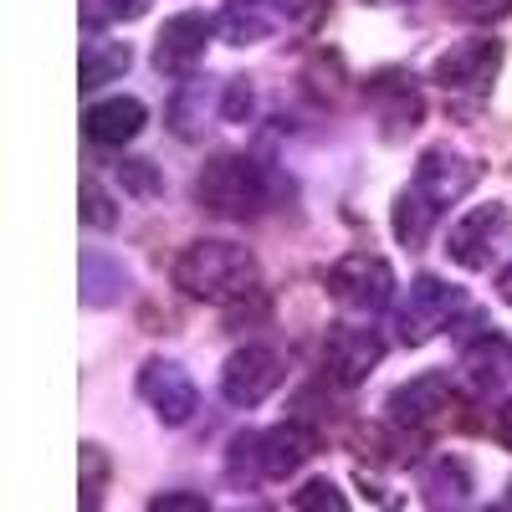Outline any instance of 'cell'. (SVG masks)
Wrapping results in <instances>:
<instances>
[{"instance_id": "1", "label": "cell", "mask_w": 512, "mask_h": 512, "mask_svg": "<svg viewBox=\"0 0 512 512\" xmlns=\"http://www.w3.org/2000/svg\"><path fill=\"white\" fill-rule=\"evenodd\" d=\"M175 287L195 303H226V297H241L251 292L256 282V256L236 241H190L175 267H169Z\"/></svg>"}, {"instance_id": "2", "label": "cell", "mask_w": 512, "mask_h": 512, "mask_svg": "<svg viewBox=\"0 0 512 512\" xmlns=\"http://www.w3.org/2000/svg\"><path fill=\"white\" fill-rule=\"evenodd\" d=\"M267 190L272 185L262 175V164L246 154H216L195 180V200L210 216H256L267 205Z\"/></svg>"}, {"instance_id": "3", "label": "cell", "mask_w": 512, "mask_h": 512, "mask_svg": "<svg viewBox=\"0 0 512 512\" xmlns=\"http://www.w3.org/2000/svg\"><path fill=\"white\" fill-rule=\"evenodd\" d=\"M328 297L349 313H379L395 297V272L374 251H349L328 267Z\"/></svg>"}, {"instance_id": "4", "label": "cell", "mask_w": 512, "mask_h": 512, "mask_svg": "<svg viewBox=\"0 0 512 512\" xmlns=\"http://www.w3.org/2000/svg\"><path fill=\"white\" fill-rule=\"evenodd\" d=\"M461 308H466V297H461L451 282H441V277H415V282L405 287V297H400L395 338H400L405 349H415V344H425V338H436Z\"/></svg>"}, {"instance_id": "5", "label": "cell", "mask_w": 512, "mask_h": 512, "mask_svg": "<svg viewBox=\"0 0 512 512\" xmlns=\"http://www.w3.org/2000/svg\"><path fill=\"white\" fill-rule=\"evenodd\" d=\"M502 72V41L497 36H466L436 57V82L446 93H487Z\"/></svg>"}, {"instance_id": "6", "label": "cell", "mask_w": 512, "mask_h": 512, "mask_svg": "<svg viewBox=\"0 0 512 512\" xmlns=\"http://www.w3.org/2000/svg\"><path fill=\"white\" fill-rule=\"evenodd\" d=\"M277 384H282V354L267 349V344H246L226 359L221 369V395L236 405V410H256L262 400L277 395Z\"/></svg>"}, {"instance_id": "7", "label": "cell", "mask_w": 512, "mask_h": 512, "mask_svg": "<svg viewBox=\"0 0 512 512\" xmlns=\"http://www.w3.org/2000/svg\"><path fill=\"white\" fill-rule=\"evenodd\" d=\"M139 400L164 420V425H185L200 410V390L175 359H144L139 364Z\"/></svg>"}, {"instance_id": "8", "label": "cell", "mask_w": 512, "mask_h": 512, "mask_svg": "<svg viewBox=\"0 0 512 512\" xmlns=\"http://www.w3.org/2000/svg\"><path fill=\"white\" fill-rule=\"evenodd\" d=\"M482 180V164L477 159H466L461 149H451V144H436V149H425L420 154V164H415V190L431 200V205H456L461 195H472V185Z\"/></svg>"}, {"instance_id": "9", "label": "cell", "mask_w": 512, "mask_h": 512, "mask_svg": "<svg viewBox=\"0 0 512 512\" xmlns=\"http://www.w3.org/2000/svg\"><path fill=\"white\" fill-rule=\"evenodd\" d=\"M384 410H390L400 431H431V425H441L456 410V390L446 374H415L384 400Z\"/></svg>"}, {"instance_id": "10", "label": "cell", "mask_w": 512, "mask_h": 512, "mask_svg": "<svg viewBox=\"0 0 512 512\" xmlns=\"http://www.w3.org/2000/svg\"><path fill=\"white\" fill-rule=\"evenodd\" d=\"M313 456H318V431L303 420H282L272 431L251 436V461L267 482H287L297 466H308Z\"/></svg>"}, {"instance_id": "11", "label": "cell", "mask_w": 512, "mask_h": 512, "mask_svg": "<svg viewBox=\"0 0 512 512\" xmlns=\"http://www.w3.org/2000/svg\"><path fill=\"white\" fill-rule=\"evenodd\" d=\"M512 231V216H507V205H477L472 216H461L456 226H451V236H446V246H451V262L456 267H466V272H482L492 256H497V246H502V236Z\"/></svg>"}, {"instance_id": "12", "label": "cell", "mask_w": 512, "mask_h": 512, "mask_svg": "<svg viewBox=\"0 0 512 512\" xmlns=\"http://www.w3.org/2000/svg\"><path fill=\"white\" fill-rule=\"evenodd\" d=\"M364 103L374 108V118L384 123V139H405L410 128L420 123L425 103H420V88L410 72H374L364 82Z\"/></svg>"}, {"instance_id": "13", "label": "cell", "mask_w": 512, "mask_h": 512, "mask_svg": "<svg viewBox=\"0 0 512 512\" xmlns=\"http://www.w3.org/2000/svg\"><path fill=\"white\" fill-rule=\"evenodd\" d=\"M205 41H210V16L200 11H180L169 16L154 36V72L164 77H190L205 57Z\"/></svg>"}, {"instance_id": "14", "label": "cell", "mask_w": 512, "mask_h": 512, "mask_svg": "<svg viewBox=\"0 0 512 512\" xmlns=\"http://www.w3.org/2000/svg\"><path fill=\"white\" fill-rule=\"evenodd\" d=\"M384 344L369 333V328H333L328 344H323V369L333 384H344V390H354V384H364L379 364Z\"/></svg>"}, {"instance_id": "15", "label": "cell", "mask_w": 512, "mask_h": 512, "mask_svg": "<svg viewBox=\"0 0 512 512\" xmlns=\"http://www.w3.org/2000/svg\"><path fill=\"white\" fill-rule=\"evenodd\" d=\"M144 123H149V108L139 98H103V103H93L88 113H82V134H88L93 144L118 149L128 139H139Z\"/></svg>"}, {"instance_id": "16", "label": "cell", "mask_w": 512, "mask_h": 512, "mask_svg": "<svg viewBox=\"0 0 512 512\" xmlns=\"http://www.w3.org/2000/svg\"><path fill=\"white\" fill-rule=\"evenodd\" d=\"M277 21H282V11L272 0H226L216 16V31L231 47H256V41H267L277 31Z\"/></svg>"}, {"instance_id": "17", "label": "cell", "mask_w": 512, "mask_h": 512, "mask_svg": "<svg viewBox=\"0 0 512 512\" xmlns=\"http://www.w3.org/2000/svg\"><path fill=\"white\" fill-rule=\"evenodd\" d=\"M461 359H466V374H472L477 390H497V384L512 379V344L502 333H477L472 344H461Z\"/></svg>"}, {"instance_id": "18", "label": "cell", "mask_w": 512, "mask_h": 512, "mask_svg": "<svg viewBox=\"0 0 512 512\" xmlns=\"http://www.w3.org/2000/svg\"><path fill=\"white\" fill-rule=\"evenodd\" d=\"M128 292V272L113 262L108 251H82V303L88 308H108V303H118V297Z\"/></svg>"}, {"instance_id": "19", "label": "cell", "mask_w": 512, "mask_h": 512, "mask_svg": "<svg viewBox=\"0 0 512 512\" xmlns=\"http://www.w3.org/2000/svg\"><path fill=\"white\" fill-rule=\"evenodd\" d=\"M128 72V47L123 41H82V57H77V88L93 93L103 82Z\"/></svg>"}, {"instance_id": "20", "label": "cell", "mask_w": 512, "mask_h": 512, "mask_svg": "<svg viewBox=\"0 0 512 512\" xmlns=\"http://www.w3.org/2000/svg\"><path fill=\"white\" fill-rule=\"evenodd\" d=\"M436 221H441V205H431L415 185L395 200V236H400V246H405V251H420Z\"/></svg>"}, {"instance_id": "21", "label": "cell", "mask_w": 512, "mask_h": 512, "mask_svg": "<svg viewBox=\"0 0 512 512\" xmlns=\"http://www.w3.org/2000/svg\"><path fill=\"white\" fill-rule=\"evenodd\" d=\"M466 492H472V472L456 456H441L425 466V502L431 507H456V502H466Z\"/></svg>"}, {"instance_id": "22", "label": "cell", "mask_w": 512, "mask_h": 512, "mask_svg": "<svg viewBox=\"0 0 512 512\" xmlns=\"http://www.w3.org/2000/svg\"><path fill=\"white\" fill-rule=\"evenodd\" d=\"M77 466H82V507H98V492H103V482L113 477V456L88 441V446L77 451Z\"/></svg>"}, {"instance_id": "23", "label": "cell", "mask_w": 512, "mask_h": 512, "mask_svg": "<svg viewBox=\"0 0 512 512\" xmlns=\"http://www.w3.org/2000/svg\"><path fill=\"white\" fill-rule=\"evenodd\" d=\"M292 507H297V512H349V497L338 492L328 477H318V482H308L303 492H292Z\"/></svg>"}, {"instance_id": "24", "label": "cell", "mask_w": 512, "mask_h": 512, "mask_svg": "<svg viewBox=\"0 0 512 512\" xmlns=\"http://www.w3.org/2000/svg\"><path fill=\"white\" fill-rule=\"evenodd\" d=\"M118 221V210L108 205V195L98 190V180H82V226H93V231H108Z\"/></svg>"}, {"instance_id": "25", "label": "cell", "mask_w": 512, "mask_h": 512, "mask_svg": "<svg viewBox=\"0 0 512 512\" xmlns=\"http://www.w3.org/2000/svg\"><path fill=\"white\" fill-rule=\"evenodd\" d=\"M282 16L292 21L297 36H313L328 21V0H282Z\"/></svg>"}, {"instance_id": "26", "label": "cell", "mask_w": 512, "mask_h": 512, "mask_svg": "<svg viewBox=\"0 0 512 512\" xmlns=\"http://www.w3.org/2000/svg\"><path fill=\"white\" fill-rule=\"evenodd\" d=\"M118 180H123L128 190H134V195H144V200L164 190V180H159V169H154L149 159H123V164H118Z\"/></svg>"}, {"instance_id": "27", "label": "cell", "mask_w": 512, "mask_h": 512, "mask_svg": "<svg viewBox=\"0 0 512 512\" xmlns=\"http://www.w3.org/2000/svg\"><path fill=\"white\" fill-rule=\"evenodd\" d=\"M251 113V77H226L221 88V118L226 123H241Z\"/></svg>"}, {"instance_id": "28", "label": "cell", "mask_w": 512, "mask_h": 512, "mask_svg": "<svg viewBox=\"0 0 512 512\" xmlns=\"http://www.w3.org/2000/svg\"><path fill=\"white\" fill-rule=\"evenodd\" d=\"M210 502L200 497V492H159V497H149V512H205Z\"/></svg>"}, {"instance_id": "29", "label": "cell", "mask_w": 512, "mask_h": 512, "mask_svg": "<svg viewBox=\"0 0 512 512\" xmlns=\"http://www.w3.org/2000/svg\"><path fill=\"white\" fill-rule=\"evenodd\" d=\"M461 11L472 21H502V16H512V0H461Z\"/></svg>"}, {"instance_id": "30", "label": "cell", "mask_w": 512, "mask_h": 512, "mask_svg": "<svg viewBox=\"0 0 512 512\" xmlns=\"http://www.w3.org/2000/svg\"><path fill=\"white\" fill-rule=\"evenodd\" d=\"M149 6H154V0H103V11H108L113 21H139Z\"/></svg>"}, {"instance_id": "31", "label": "cell", "mask_w": 512, "mask_h": 512, "mask_svg": "<svg viewBox=\"0 0 512 512\" xmlns=\"http://www.w3.org/2000/svg\"><path fill=\"white\" fill-rule=\"evenodd\" d=\"M497 441H502V446L512 451V400H507V405L497 410Z\"/></svg>"}, {"instance_id": "32", "label": "cell", "mask_w": 512, "mask_h": 512, "mask_svg": "<svg viewBox=\"0 0 512 512\" xmlns=\"http://www.w3.org/2000/svg\"><path fill=\"white\" fill-rule=\"evenodd\" d=\"M497 297L512 308V267H502V277H497Z\"/></svg>"}, {"instance_id": "33", "label": "cell", "mask_w": 512, "mask_h": 512, "mask_svg": "<svg viewBox=\"0 0 512 512\" xmlns=\"http://www.w3.org/2000/svg\"><path fill=\"white\" fill-rule=\"evenodd\" d=\"M364 6H400V0H364Z\"/></svg>"}]
</instances>
